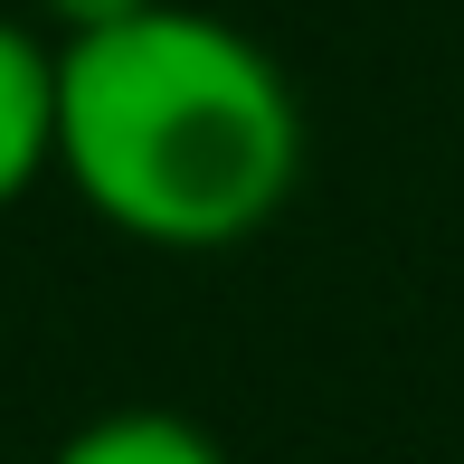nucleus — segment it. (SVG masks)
I'll use <instances>...</instances> for the list:
<instances>
[{
  "mask_svg": "<svg viewBox=\"0 0 464 464\" xmlns=\"http://www.w3.org/2000/svg\"><path fill=\"white\" fill-rule=\"evenodd\" d=\"M304 86L237 19L152 0L57 48V180L152 256H227L304 189Z\"/></svg>",
  "mask_w": 464,
  "mask_h": 464,
  "instance_id": "1",
  "label": "nucleus"
},
{
  "mask_svg": "<svg viewBox=\"0 0 464 464\" xmlns=\"http://www.w3.org/2000/svg\"><path fill=\"white\" fill-rule=\"evenodd\" d=\"M152 0H29V19L67 48V38H95V29H123V19H142Z\"/></svg>",
  "mask_w": 464,
  "mask_h": 464,
  "instance_id": "4",
  "label": "nucleus"
},
{
  "mask_svg": "<svg viewBox=\"0 0 464 464\" xmlns=\"http://www.w3.org/2000/svg\"><path fill=\"white\" fill-rule=\"evenodd\" d=\"M57 180V38L0 10V218Z\"/></svg>",
  "mask_w": 464,
  "mask_h": 464,
  "instance_id": "2",
  "label": "nucleus"
},
{
  "mask_svg": "<svg viewBox=\"0 0 464 464\" xmlns=\"http://www.w3.org/2000/svg\"><path fill=\"white\" fill-rule=\"evenodd\" d=\"M48 464H237V455L180 408H104V417L57 436Z\"/></svg>",
  "mask_w": 464,
  "mask_h": 464,
  "instance_id": "3",
  "label": "nucleus"
}]
</instances>
